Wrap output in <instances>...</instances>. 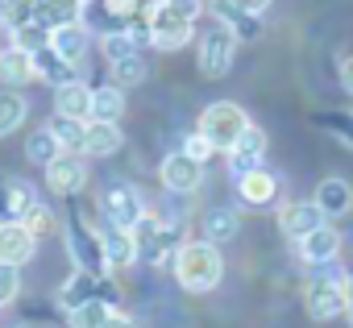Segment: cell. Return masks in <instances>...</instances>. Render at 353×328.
I'll return each instance as SVG.
<instances>
[{
  "label": "cell",
  "instance_id": "7402d4cb",
  "mask_svg": "<svg viewBox=\"0 0 353 328\" xmlns=\"http://www.w3.org/2000/svg\"><path fill=\"white\" fill-rule=\"evenodd\" d=\"M121 145H125V137H121L117 125H108V121H88V133H83V154H88V158H112Z\"/></svg>",
  "mask_w": 353,
  "mask_h": 328
},
{
  "label": "cell",
  "instance_id": "d6a6232c",
  "mask_svg": "<svg viewBox=\"0 0 353 328\" xmlns=\"http://www.w3.org/2000/svg\"><path fill=\"white\" fill-rule=\"evenodd\" d=\"M0 21H5L9 34L38 21V0H0Z\"/></svg>",
  "mask_w": 353,
  "mask_h": 328
},
{
  "label": "cell",
  "instance_id": "e0dca14e",
  "mask_svg": "<svg viewBox=\"0 0 353 328\" xmlns=\"http://www.w3.org/2000/svg\"><path fill=\"white\" fill-rule=\"evenodd\" d=\"M316 208L328 216V221H336V216H345L349 208H353V187L341 179V175H328V179H320V187H316Z\"/></svg>",
  "mask_w": 353,
  "mask_h": 328
},
{
  "label": "cell",
  "instance_id": "d4e9b609",
  "mask_svg": "<svg viewBox=\"0 0 353 328\" xmlns=\"http://www.w3.org/2000/svg\"><path fill=\"white\" fill-rule=\"evenodd\" d=\"M121 116H125V88H117V83L92 88V121H108V125H117Z\"/></svg>",
  "mask_w": 353,
  "mask_h": 328
},
{
  "label": "cell",
  "instance_id": "9a60e30c",
  "mask_svg": "<svg viewBox=\"0 0 353 328\" xmlns=\"http://www.w3.org/2000/svg\"><path fill=\"white\" fill-rule=\"evenodd\" d=\"M237 196L250 208H270L279 200V175H270L266 167H258V171H250V175L237 179Z\"/></svg>",
  "mask_w": 353,
  "mask_h": 328
},
{
  "label": "cell",
  "instance_id": "f35d334b",
  "mask_svg": "<svg viewBox=\"0 0 353 328\" xmlns=\"http://www.w3.org/2000/svg\"><path fill=\"white\" fill-rule=\"evenodd\" d=\"M17 291H21V274H17V266L0 262V307H9V303L17 299Z\"/></svg>",
  "mask_w": 353,
  "mask_h": 328
},
{
  "label": "cell",
  "instance_id": "603a6c76",
  "mask_svg": "<svg viewBox=\"0 0 353 328\" xmlns=\"http://www.w3.org/2000/svg\"><path fill=\"white\" fill-rule=\"evenodd\" d=\"M0 79H5L9 88H21V83L38 79V71H34V54H30V50H21V46L0 50Z\"/></svg>",
  "mask_w": 353,
  "mask_h": 328
},
{
  "label": "cell",
  "instance_id": "ffe728a7",
  "mask_svg": "<svg viewBox=\"0 0 353 328\" xmlns=\"http://www.w3.org/2000/svg\"><path fill=\"white\" fill-rule=\"evenodd\" d=\"M54 112L59 116H75V121H92V88L79 83V79L54 88Z\"/></svg>",
  "mask_w": 353,
  "mask_h": 328
},
{
  "label": "cell",
  "instance_id": "8992f818",
  "mask_svg": "<svg viewBox=\"0 0 353 328\" xmlns=\"http://www.w3.org/2000/svg\"><path fill=\"white\" fill-rule=\"evenodd\" d=\"M67 241H71V262H75V270L108 274V262H104V233L83 216V208L67 212Z\"/></svg>",
  "mask_w": 353,
  "mask_h": 328
},
{
  "label": "cell",
  "instance_id": "7c38bea8",
  "mask_svg": "<svg viewBox=\"0 0 353 328\" xmlns=\"http://www.w3.org/2000/svg\"><path fill=\"white\" fill-rule=\"evenodd\" d=\"M262 158H266V133H262L258 125H250V129L241 133V141L229 150V171H233V179L258 171V167H262Z\"/></svg>",
  "mask_w": 353,
  "mask_h": 328
},
{
  "label": "cell",
  "instance_id": "f1b7e54d",
  "mask_svg": "<svg viewBox=\"0 0 353 328\" xmlns=\"http://www.w3.org/2000/svg\"><path fill=\"white\" fill-rule=\"evenodd\" d=\"M54 137H59V145L67 150V154H83V133H88V121H75V116H50V125H46Z\"/></svg>",
  "mask_w": 353,
  "mask_h": 328
},
{
  "label": "cell",
  "instance_id": "8fae6325",
  "mask_svg": "<svg viewBox=\"0 0 353 328\" xmlns=\"http://www.w3.org/2000/svg\"><path fill=\"white\" fill-rule=\"evenodd\" d=\"M320 225H328V216L316 208V200H295V204H283V212H279V229H283V237H291V241H303V237L316 233Z\"/></svg>",
  "mask_w": 353,
  "mask_h": 328
},
{
  "label": "cell",
  "instance_id": "ee69618b",
  "mask_svg": "<svg viewBox=\"0 0 353 328\" xmlns=\"http://www.w3.org/2000/svg\"><path fill=\"white\" fill-rule=\"evenodd\" d=\"M9 328H30V324H9Z\"/></svg>",
  "mask_w": 353,
  "mask_h": 328
},
{
  "label": "cell",
  "instance_id": "3957f363",
  "mask_svg": "<svg viewBox=\"0 0 353 328\" xmlns=\"http://www.w3.org/2000/svg\"><path fill=\"white\" fill-rule=\"evenodd\" d=\"M133 241H137V258L141 262L162 266L166 258H174V249L188 241V225H183V216H154V212H145V221L133 229Z\"/></svg>",
  "mask_w": 353,
  "mask_h": 328
},
{
  "label": "cell",
  "instance_id": "83f0119b",
  "mask_svg": "<svg viewBox=\"0 0 353 328\" xmlns=\"http://www.w3.org/2000/svg\"><path fill=\"white\" fill-rule=\"evenodd\" d=\"M50 46H54L67 63L79 67V59L88 54V30H83V25H63V30L50 34Z\"/></svg>",
  "mask_w": 353,
  "mask_h": 328
},
{
  "label": "cell",
  "instance_id": "f6af8a7d",
  "mask_svg": "<svg viewBox=\"0 0 353 328\" xmlns=\"http://www.w3.org/2000/svg\"><path fill=\"white\" fill-rule=\"evenodd\" d=\"M83 5H96V0H83Z\"/></svg>",
  "mask_w": 353,
  "mask_h": 328
},
{
  "label": "cell",
  "instance_id": "d6986e66",
  "mask_svg": "<svg viewBox=\"0 0 353 328\" xmlns=\"http://www.w3.org/2000/svg\"><path fill=\"white\" fill-rule=\"evenodd\" d=\"M34 71H38V79L50 83V88H63V83H75V79H79V75H75V63H67L54 46L34 50Z\"/></svg>",
  "mask_w": 353,
  "mask_h": 328
},
{
  "label": "cell",
  "instance_id": "b9f144b4",
  "mask_svg": "<svg viewBox=\"0 0 353 328\" xmlns=\"http://www.w3.org/2000/svg\"><path fill=\"white\" fill-rule=\"evenodd\" d=\"M237 9H245V13H254V17H262L266 9H270V0H233Z\"/></svg>",
  "mask_w": 353,
  "mask_h": 328
},
{
  "label": "cell",
  "instance_id": "484cf974",
  "mask_svg": "<svg viewBox=\"0 0 353 328\" xmlns=\"http://www.w3.org/2000/svg\"><path fill=\"white\" fill-rule=\"evenodd\" d=\"M104 262H108V270L133 266V262H137V241H133V233L108 229V233H104Z\"/></svg>",
  "mask_w": 353,
  "mask_h": 328
},
{
  "label": "cell",
  "instance_id": "ab89813d",
  "mask_svg": "<svg viewBox=\"0 0 353 328\" xmlns=\"http://www.w3.org/2000/svg\"><path fill=\"white\" fill-rule=\"evenodd\" d=\"M183 154H188V158H196V162H208L216 150H212V141L196 129V133H188V137H183Z\"/></svg>",
  "mask_w": 353,
  "mask_h": 328
},
{
  "label": "cell",
  "instance_id": "277c9868",
  "mask_svg": "<svg viewBox=\"0 0 353 328\" xmlns=\"http://www.w3.org/2000/svg\"><path fill=\"white\" fill-rule=\"evenodd\" d=\"M349 291H353L349 274H316L303 287V307L320 324L324 320H336V316H349Z\"/></svg>",
  "mask_w": 353,
  "mask_h": 328
},
{
  "label": "cell",
  "instance_id": "ac0fdd59",
  "mask_svg": "<svg viewBox=\"0 0 353 328\" xmlns=\"http://www.w3.org/2000/svg\"><path fill=\"white\" fill-rule=\"evenodd\" d=\"M212 17H216L225 30H233V34H237V42H254V38L262 34V21H258L254 13L237 9L233 0H212Z\"/></svg>",
  "mask_w": 353,
  "mask_h": 328
},
{
  "label": "cell",
  "instance_id": "e575fe53",
  "mask_svg": "<svg viewBox=\"0 0 353 328\" xmlns=\"http://www.w3.org/2000/svg\"><path fill=\"white\" fill-rule=\"evenodd\" d=\"M112 311H121V307H108L104 299H88L83 307L71 311V328H104V320H108Z\"/></svg>",
  "mask_w": 353,
  "mask_h": 328
},
{
  "label": "cell",
  "instance_id": "4316f807",
  "mask_svg": "<svg viewBox=\"0 0 353 328\" xmlns=\"http://www.w3.org/2000/svg\"><path fill=\"white\" fill-rule=\"evenodd\" d=\"M237 233H241V216H237V208H212V212L204 216V241L221 245V241H233Z\"/></svg>",
  "mask_w": 353,
  "mask_h": 328
},
{
  "label": "cell",
  "instance_id": "cb8c5ba5",
  "mask_svg": "<svg viewBox=\"0 0 353 328\" xmlns=\"http://www.w3.org/2000/svg\"><path fill=\"white\" fill-rule=\"evenodd\" d=\"M88 299H100V274L75 270V274L67 278V287L59 291V303H63L67 311H75V307H83Z\"/></svg>",
  "mask_w": 353,
  "mask_h": 328
},
{
  "label": "cell",
  "instance_id": "2e32d148",
  "mask_svg": "<svg viewBox=\"0 0 353 328\" xmlns=\"http://www.w3.org/2000/svg\"><path fill=\"white\" fill-rule=\"evenodd\" d=\"M34 204H38V196H34L30 183H17V179H9V175H0V225L21 221Z\"/></svg>",
  "mask_w": 353,
  "mask_h": 328
},
{
  "label": "cell",
  "instance_id": "8d00e7d4",
  "mask_svg": "<svg viewBox=\"0 0 353 328\" xmlns=\"http://www.w3.org/2000/svg\"><path fill=\"white\" fill-rule=\"evenodd\" d=\"M21 225H26V229H30L34 237H50V233L59 229V216H54V212H50V208H46L42 200H38V204H34V208H30V212L21 216Z\"/></svg>",
  "mask_w": 353,
  "mask_h": 328
},
{
  "label": "cell",
  "instance_id": "74e56055",
  "mask_svg": "<svg viewBox=\"0 0 353 328\" xmlns=\"http://www.w3.org/2000/svg\"><path fill=\"white\" fill-rule=\"evenodd\" d=\"M13 46H21V50H42V46H50V30L42 25V21H30V25H21V30H13Z\"/></svg>",
  "mask_w": 353,
  "mask_h": 328
},
{
  "label": "cell",
  "instance_id": "9c48e42d",
  "mask_svg": "<svg viewBox=\"0 0 353 328\" xmlns=\"http://www.w3.org/2000/svg\"><path fill=\"white\" fill-rule=\"evenodd\" d=\"M158 175H162V187H166V192L192 196V192L204 183V162H196V158H188V154L179 150V154H166V158H162Z\"/></svg>",
  "mask_w": 353,
  "mask_h": 328
},
{
  "label": "cell",
  "instance_id": "5b68a950",
  "mask_svg": "<svg viewBox=\"0 0 353 328\" xmlns=\"http://www.w3.org/2000/svg\"><path fill=\"white\" fill-rule=\"evenodd\" d=\"M250 125H254V121H250L245 108L233 104V100H216V104H208L204 116H200V133L212 141L216 154H229V150L241 141V133H245Z\"/></svg>",
  "mask_w": 353,
  "mask_h": 328
},
{
  "label": "cell",
  "instance_id": "1f68e13d",
  "mask_svg": "<svg viewBox=\"0 0 353 328\" xmlns=\"http://www.w3.org/2000/svg\"><path fill=\"white\" fill-rule=\"evenodd\" d=\"M108 67H112V83H117V88H137V83L150 79V63H145L141 54L117 59V63H108Z\"/></svg>",
  "mask_w": 353,
  "mask_h": 328
},
{
  "label": "cell",
  "instance_id": "4dcf8cb0",
  "mask_svg": "<svg viewBox=\"0 0 353 328\" xmlns=\"http://www.w3.org/2000/svg\"><path fill=\"white\" fill-rule=\"evenodd\" d=\"M59 154H63V145H59V137H54L46 125L30 133V141H26V158H30V162H38V167H50Z\"/></svg>",
  "mask_w": 353,
  "mask_h": 328
},
{
  "label": "cell",
  "instance_id": "52a82bcc",
  "mask_svg": "<svg viewBox=\"0 0 353 328\" xmlns=\"http://www.w3.org/2000/svg\"><path fill=\"white\" fill-rule=\"evenodd\" d=\"M237 34L225 30L221 21L200 38V50H196V63H200V75L204 79H225L233 71V59H237Z\"/></svg>",
  "mask_w": 353,
  "mask_h": 328
},
{
  "label": "cell",
  "instance_id": "5bb4252c",
  "mask_svg": "<svg viewBox=\"0 0 353 328\" xmlns=\"http://www.w3.org/2000/svg\"><path fill=\"white\" fill-rule=\"evenodd\" d=\"M38 249V237L21 225V221H9V225H0V262H9V266H26Z\"/></svg>",
  "mask_w": 353,
  "mask_h": 328
},
{
  "label": "cell",
  "instance_id": "d590c367",
  "mask_svg": "<svg viewBox=\"0 0 353 328\" xmlns=\"http://www.w3.org/2000/svg\"><path fill=\"white\" fill-rule=\"evenodd\" d=\"M100 50H104V59H108V63H117V59L137 54V42H133L125 30H108V34L100 38Z\"/></svg>",
  "mask_w": 353,
  "mask_h": 328
},
{
  "label": "cell",
  "instance_id": "7a4b0ae2",
  "mask_svg": "<svg viewBox=\"0 0 353 328\" xmlns=\"http://www.w3.org/2000/svg\"><path fill=\"white\" fill-rule=\"evenodd\" d=\"M200 13H204V0H158V9L150 17V46L183 50L196 34Z\"/></svg>",
  "mask_w": 353,
  "mask_h": 328
},
{
  "label": "cell",
  "instance_id": "4fadbf2b",
  "mask_svg": "<svg viewBox=\"0 0 353 328\" xmlns=\"http://www.w3.org/2000/svg\"><path fill=\"white\" fill-rule=\"evenodd\" d=\"M299 245V258L307 262V266H332L336 258H341V233L332 229V225H320L316 233H307L303 241H295Z\"/></svg>",
  "mask_w": 353,
  "mask_h": 328
},
{
  "label": "cell",
  "instance_id": "7bdbcfd3",
  "mask_svg": "<svg viewBox=\"0 0 353 328\" xmlns=\"http://www.w3.org/2000/svg\"><path fill=\"white\" fill-rule=\"evenodd\" d=\"M104 328H137V324H133V320H129L125 311H112V316L104 320Z\"/></svg>",
  "mask_w": 353,
  "mask_h": 328
},
{
  "label": "cell",
  "instance_id": "60d3db41",
  "mask_svg": "<svg viewBox=\"0 0 353 328\" xmlns=\"http://www.w3.org/2000/svg\"><path fill=\"white\" fill-rule=\"evenodd\" d=\"M341 88L353 96V54H345V59H341Z\"/></svg>",
  "mask_w": 353,
  "mask_h": 328
},
{
  "label": "cell",
  "instance_id": "ba28073f",
  "mask_svg": "<svg viewBox=\"0 0 353 328\" xmlns=\"http://www.w3.org/2000/svg\"><path fill=\"white\" fill-rule=\"evenodd\" d=\"M104 216H108V225H112V229L133 233V229L145 221V200H141V192H137V187H129V183L108 187V192H104Z\"/></svg>",
  "mask_w": 353,
  "mask_h": 328
},
{
  "label": "cell",
  "instance_id": "44dd1931",
  "mask_svg": "<svg viewBox=\"0 0 353 328\" xmlns=\"http://www.w3.org/2000/svg\"><path fill=\"white\" fill-rule=\"evenodd\" d=\"M83 0H38V21L54 34L63 25H83Z\"/></svg>",
  "mask_w": 353,
  "mask_h": 328
},
{
  "label": "cell",
  "instance_id": "6da1fadb",
  "mask_svg": "<svg viewBox=\"0 0 353 328\" xmlns=\"http://www.w3.org/2000/svg\"><path fill=\"white\" fill-rule=\"evenodd\" d=\"M174 278H179L183 291L192 295H204L212 291L221 278H225V258L212 241H183L179 249H174Z\"/></svg>",
  "mask_w": 353,
  "mask_h": 328
},
{
  "label": "cell",
  "instance_id": "836d02e7",
  "mask_svg": "<svg viewBox=\"0 0 353 328\" xmlns=\"http://www.w3.org/2000/svg\"><path fill=\"white\" fill-rule=\"evenodd\" d=\"M316 125H320L328 137H336L341 145L353 150V112H341V108H332V112H316Z\"/></svg>",
  "mask_w": 353,
  "mask_h": 328
},
{
  "label": "cell",
  "instance_id": "f546056e",
  "mask_svg": "<svg viewBox=\"0 0 353 328\" xmlns=\"http://www.w3.org/2000/svg\"><path fill=\"white\" fill-rule=\"evenodd\" d=\"M26 112H30V104L21 92H0V141L26 125Z\"/></svg>",
  "mask_w": 353,
  "mask_h": 328
},
{
  "label": "cell",
  "instance_id": "30bf717a",
  "mask_svg": "<svg viewBox=\"0 0 353 328\" xmlns=\"http://www.w3.org/2000/svg\"><path fill=\"white\" fill-rule=\"evenodd\" d=\"M83 183H88V167H83L79 154H67V150H63L50 167H46V187H50L54 196H79Z\"/></svg>",
  "mask_w": 353,
  "mask_h": 328
}]
</instances>
